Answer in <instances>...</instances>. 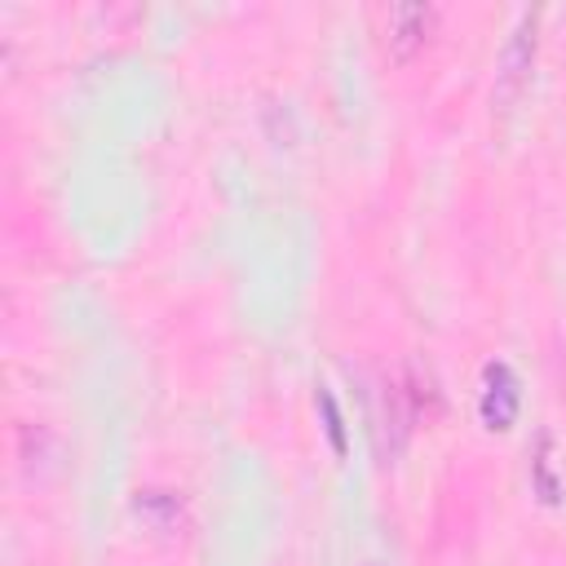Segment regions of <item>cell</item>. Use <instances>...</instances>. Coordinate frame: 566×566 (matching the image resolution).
<instances>
[{
  "instance_id": "3",
  "label": "cell",
  "mask_w": 566,
  "mask_h": 566,
  "mask_svg": "<svg viewBox=\"0 0 566 566\" xmlns=\"http://www.w3.org/2000/svg\"><path fill=\"white\" fill-rule=\"evenodd\" d=\"M482 420L491 429H509L517 420V380L504 363L486 367V394H482Z\"/></svg>"
},
{
  "instance_id": "4",
  "label": "cell",
  "mask_w": 566,
  "mask_h": 566,
  "mask_svg": "<svg viewBox=\"0 0 566 566\" xmlns=\"http://www.w3.org/2000/svg\"><path fill=\"white\" fill-rule=\"evenodd\" d=\"M318 402H323V411H327V433H332V442H336V451H345V438H340V416H336V407H332V398L323 394Z\"/></svg>"
},
{
  "instance_id": "1",
  "label": "cell",
  "mask_w": 566,
  "mask_h": 566,
  "mask_svg": "<svg viewBox=\"0 0 566 566\" xmlns=\"http://www.w3.org/2000/svg\"><path fill=\"white\" fill-rule=\"evenodd\" d=\"M531 57H535V22L526 18V22L513 31V40H509V49H504V57H500V71H495V102H500V106H509V102L526 88Z\"/></svg>"
},
{
  "instance_id": "2",
  "label": "cell",
  "mask_w": 566,
  "mask_h": 566,
  "mask_svg": "<svg viewBox=\"0 0 566 566\" xmlns=\"http://www.w3.org/2000/svg\"><path fill=\"white\" fill-rule=\"evenodd\" d=\"M433 18H438V13H433L429 4H398V9H389V27H385L389 53H394L398 62H407V57L429 40Z\"/></svg>"
}]
</instances>
